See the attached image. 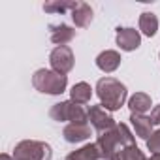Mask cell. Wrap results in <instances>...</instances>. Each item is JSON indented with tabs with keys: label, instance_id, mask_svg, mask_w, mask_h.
<instances>
[{
	"label": "cell",
	"instance_id": "1",
	"mask_svg": "<svg viewBox=\"0 0 160 160\" xmlns=\"http://www.w3.org/2000/svg\"><path fill=\"white\" fill-rule=\"evenodd\" d=\"M130 145H136V143H134V136L126 124H117L113 130L100 134L96 139V147L102 154V160H111L119 151H122L124 147H130Z\"/></svg>",
	"mask_w": 160,
	"mask_h": 160
},
{
	"label": "cell",
	"instance_id": "2",
	"mask_svg": "<svg viewBox=\"0 0 160 160\" xmlns=\"http://www.w3.org/2000/svg\"><path fill=\"white\" fill-rule=\"evenodd\" d=\"M96 94L108 111H117L126 100V87L115 77H102L96 83Z\"/></svg>",
	"mask_w": 160,
	"mask_h": 160
},
{
	"label": "cell",
	"instance_id": "3",
	"mask_svg": "<svg viewBox=\"0 0 160 160\" xmlns=\"http://www.w3.org/2000/svg\"><path fill=\"white\" fill-rule=\"evenodd\" d=\"M32 85L36 91L45 92V94H62L68 85V77L55 72V70H38L32 77Z\"/></svg>",
	"mask_w": 160,
	"mask_h": 160
},
{
	"label": "cell",
	"instance_id": "4",
	"mask_svg": "<svg viewBox=\"0 0 160 160\" xmlns=\"http://www.w3.org/2000/svg\"><path fill=\"white\" fill-rule=\"evenodd\" d=\"M49 115L53 121H58V122L70 121L73 124H87V121H89V109H85L81 104H75L72 100L55 104L51 108Z\"/></svg>",
	"mask_w": 160,
	"mask_h": 160
},
{
	"label": "cell",
	"instance_id": "5",
	"mask_svg": "<svg viewBox=\"0 0 160 160\" xmlns=\"http://www.w3.org/2000/svg\"><path fill=\"white\" fill-rule=\"evenodd\" d=\"M13 160H51V147L43 141L25 139L13 149Z\"/></svg>",
	"mask_w": 160,
	"mask_h": 160
},
{
	"label": "cell",
	"instance_id": "6",
	"mask_svg": "<svg viewBox=\"0 0 160 160\" xmlns=\"http://www.w3.org/2000/svg\"><path fill=\"white\" fill-rule=\"evenodd\" d=\"M49 62H51V68L62 75H66L72 68H73V53L68 45H58L51 51V57H49Z\"/></svg>",
	"mask_w": 160,
	"mask_h": 160
},
{
	"label": "cell",
	"instance_id": "7",
	"mask_svg": "<svg viewBox=\"0 0 160 160\" xmlns=\"http://www.w3.org/2000/svg\"><path fill=\"white\" fill-rule=\"evenodd\" d=\"M89 121L98 134H104V132L113 130L117 126V122L113 121V117L108 113V109L104 106H91L89 108Z\"/></svg>",
	"mask_w": 160,
	"mask_h": 160
},
{
	"label": "cell",
	"instance_id": "8",
	"mask_svg": "<svg viewBox=\"0 0 160 160\" xmlns=\"http://www.w3.org/2000/svg\"><path fill=\"white\" fill-rule=\"evenodd\" d=\"M141 43V36L136 28H117V45L122 51H134Z\"/></svg>",
	"mask_w": 160,
	"mask_h": 160
},
{
	"label": "cell",
	"instance_id": "9",
	"mask_svg": "<svg viewBox=\"0 0 160 160\" xmlns=\"http://www.w3.org/2000/svg\"><path fill=\"white\" fill-rule=\"evenodd\" d=\"M91 138V126L89 124H73L70 122L64 128V139L68 143H79Z\"/></svg>",
	"mask_w": 160,
	"mask_h": 160
},
{
	"label": "cell",
	"instance_id": "10",
	"mask_svg": "<svg viewBox=\"0 0 160 160\" xmlns=\"http://www.w3.org/2000/svg\"><path fill=\"white\" fill-rule=\"evenodd\" d=\"M49 30H51V42L57 43V47H58V45H66V43H70V42L75 38V30H73L72 27L64 25V23H60V25H51Z\"/></svg>",
	"mask_w": 160,
	"mask_h": 160
},
{
	"label": "cell",
	"instance_id": "11",
	"mask_svg": "<svg viewBox=\"0 0 160 160\" xmlns=\"http://www.w3.org/2000/svg\"><path fill=\"white\" fill-rule=\"evenodd\" d=\"M119 64H121V55L117 51H104L96 57V66L106 73L115 72L119 68Z\"/></svg>",
	"mask_w": 160,
	"mask_h": 160
},
{
	"label": "cell",
	"instance_id": "12",
	"mask_svg": "<svg viewBox=\"0 0 160 160\" xmlns=\"http://www.w3.org/2000/svg\"><path fill=\"white\" fill-rule=\"evenodd\" d=\"M130 121H132V126H134L138 138L149 139V136H152V121H151V117L132 113V115H130Z\"/></svg>",
	"mask_w": 160,
	"mask_h": 160
},
{
	"label": "cell",
	"instance_id": "13",
	"mask_svg": "<svg viewBox=\"0 0 160 160\" xmlns=\"http://www.w3.org/2000/svg\"><path fill=\"white\" fill-rule=\"evenodd\" d=\"M72 19L75 23V27H79V28L89 27L91 21H92V10H91V6L85 4V2H79L77 8L72 12Z\"/></svg>",
	"mask_w": 160,
	"mask_h": 160
},
{
	"label": "cell",
	"instance_id": "14",
	"mask_svg": "<svg viewBox=\"0 0 160 160\" xmlns=\"http://www.w3.org/2000/svg\"><path fill=\"white\" fill-rule=\"evenodd\" d=\"M66 160H102V154L96 147V143H89L81 149H77L66 156Z\"/></svg>",
	"mask_w": 160,
	"mask_h": 160
},
{
	"label": "cell",
	"instance_id": "15",
	"mask_svg": "<svg viewBox=\"0 0 160 160\" xmlns=\"http://www.w3.org/2000/svg\"><path fill=\"white\" fill-rule=\"evenodd\" d=\"M128 108H130L132 113L143 115L145 111L151 109V96L145 94V92H136V94L128 100Z\"/></svg>",
	"mask_w": 160,
	"mask_h": 160
},
{
	"label": "cell",
	"instance_id": "16",
	"mask_svg": "<svg viewBox=\"0 0 160 160\" xmlns=\"http://www.w3.org/2000/svg\"><path fill=\"white\" fill-rule=\"evenodd\" d=\"M70 92H72V102L81 104V106H83V104H89V102H91V96H92V89H91V85L85 83V81L75 83Z\"/></svg>",
	"mask_w": 160,
	"mask_h": 160
},
{
	"label": "cell",
	"instance_id": "17",
	"mask_svg": "<svg viewBox=\"0 0 160 160\" xmlns=\"http://www.w3.org/2000/svg\"><path fill=\"white\" fill-rule=\"evenodd\" d=\"M139 30L145 36H149V38L154 36L156 30H158V19H156V15L151 13V12H143L139 15Z\"/></svg>",
	"mask_w": 160,
	"mask_h": 160
},
{
	"label": "cell",
	"instance_id": "18",
	"mask_svg": "<svg viewBox=\"0 0 160 160\" xmlns=\"http://www.w3.org/2000/svg\"><path fill=\"white\" fill-rule=\"evenodd\" d=\"M79 2H66V0H51V2H45L43 4V10L49 12V13H64L68 10H75Z\"/></svg>",
	"mask_w": 160,
	"mask_h": 160
},
{
	"label": "cell",
	"instance_id": "19",
	"mask_svg": "<svg viewBox=\"0 0 160 160\" xmlns=\"http://www.w3.org/2000/svg\"><path fill=\"white\" fill-rule=\"evenodd\" d=\"M111 160H147V158L136 145H130V147H124L122 151H119Z\"/></svg>",
	"mask_w": 160,
	"mask_h": 160
},
{
	"label": "cell",
	"instance_id": "20",
	"mask_svg": "<svg viewBox=\"0 0 160 160\" xmlns=\"http://www.w3.org/2000/svg\"><path fill=\"white\" fill-rule=\"evenodd\" d=\"M147 147H149V151H152V154H154V152H160V130H156V132L147 139Z\"/></svg>",
	"mask_w": 160,
	"mask_h": 160
},
{
	"label": "cell",
	"instance_id": "21",
	"mask_svg": "<svg viewBox=\"0 0 160 160\" xmlns=\"http://www.w3.org/2000/svg\"><path fill=\"white\" fill-rule=\"evenodd\" d=\"M151 121H152V124H160V106H156L151 111Z\"/></svg>",
	"mask_w": 160,
	"mask_h": 160
},
{
	"label": "cell",
	"instance_id": "22",
	"mask_svg": "<svg viewBox=\"0 0 160 160\" xmlns=\"http://www.w3.org/2000/svg\"><path fill=\"white\" fill-rule=\"evenodd\" d=\"M149 160H160V152H154V154H152Z\"/></svg>",
	"mask_w": 160,
	"mask_h": 160
}]
</instances>
